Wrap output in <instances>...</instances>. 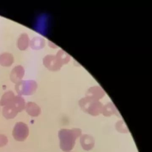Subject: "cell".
I'll return each instance as SVG.
<instances>
[{"label": "cell", "instance_id": "cell-1", "mask_svg": "<svg viewBox=\"0 0 152 152\" xmlns=\"http://www.w3.org/2000/svg\"><path fill=\"white\" fill-rule=\"evenodd\" d=\"M82 134L80 129H62L58 132V137L60 140V147L63 151L70 152L73 148L75 140Z\"/></svg>", "mask_w": 152, "mask_h": 152}, {"label": "cell", "instance_id": "cell-2", "mask_svg": "<svg viewBox=\"0 0 152 152\" xmlns=\"http://www.w3.org/2000/svg\"><path fill=\"white\" fill-rule=\"evenodd\" d=\"M25 107L26 103L23 98L19 96H15L12 101L3 107L2 114L6 119H13Z\"/></svg>", "mask_w": 152, "mask_h": 152}, {"label": "cell", "instance_id": "cell-3", "mask_svg": "<svg viewBox=\"0 0 152 152\" xmlns=\"http://www.w3.org/2000/svg\"><path fill=\"white\" fill-rule=\"evenodd\" d=\"M29 127L24 123L19 122L15 125L13 131V136L17 141H24L29 136Z\"/></svg>", "mask_w": 152, "mask_h": 152}, {"label": "cell", "instance_id": "cell-4", "mask_svg": "<svg viewBox=\"0 0 152 152\" xmlns=\"http://www.w3.org/2000/svg\"><path fill=\"white\" fill-rule=\"evenodd\" d=\"M80 106L83 112L93 116H97L102 113L103 106L99 102H87L81 101L80 103Z\"/></svg>", "mask_w": 152, "mask_h": 152}, {"label": "cell", "instance_id": "cell-5", "mask_svg": "<svg viewBox=\"0 0 152 152\" xmlns=\"http://www.w3.org/2000/svg\"><path fill=\"white\" fill-rule=\"evenodd\" d=\"M33 82L25 81L24 84H18L17 91L18 94L23 95H30L34 93L36 88V85Z\"/></svg>", "mask_w": 152, "mask_h": 152}, {"label": "cell", "instance_id": "cell-6", "mask_svg": "<svg viewBox=\"0 0 152 152\" xmlns=\"http://www.w3.org/2000/svg\"><path fill=\"white\" fill-rule=\"evenodd\" d=\"M80 144L84 150L89 151L92 149L95 145V140L90 135L85 134L80 137Z\"/></svg>", "mask_w": 152, "mask_h": 152}, {"label": "cell", "instance_id": "cell-7", "mask_svg": "<svg viewBox=\"0 0 152 152\" xmlns=\"http://www.w3.org/2000/svg\"><path fill=\"white\" fill-rule=\"evenodd\" d=\"M25 108L27 113L33 117H37L41 113L40 107L34 102H28L26 105Z\"/></svg>", "mask_w": 152, "mask_h": 152}, {"label": "cell", "instance_id": "cell-8", "mask_svg": "<svg viewBox=\"0 0 152 152\" xmlns=\"http://www.w3.org/2000/svg\"><path fill=\"white\" fill-rule=\"evenodd\" d=\"M102 113L105 116H110L114 114L120 116L115 107L112 104H107L102 109Z\"/></svg>", "mask_w": 152, "mask_h": 152}, {"label": "cell", "instance_id": "cell-9", "mask_svg": "<svg viewBox=\"0 0 152 152\" xmlns=\"http://www.w3.org/2000/svg\"><path fill=\"white\" fill-rule=\"evenodd\" d=\"M15 96L13 92L9 91L5 93L1 98V100L0 101V105L2 106H5L7 105L10 101H12Z\"/></svg>", "mask_w": 152, "mask_h": 152}, {"label": "cell", "instance_id": "cell-10", "mask_svg": "<svg viewBox=\"0 0 152 152\" xmlns=\"http://www.w3.org/2000/svg\"><path fill=\"white\" fill-rule=\"evenodd\" d=\"M116 130L121 133H128L129 131L125 123L123 121H120L116 123L115 125Z\"/></svg>", "mask_w": 152, "mask_h": 152}, {"label": "cell", "instance_id": "cell-11", "mask_svg": "<svg viewBox=\"0 0 152 152\" xmlns=\"http://www.w3.org/2000/svg\"><path fill=\"white\" fill-rule=\"evenodd\" d=\"M8 142V139L7 136L3 134H0V147L6 145Z\"/></svg>", "mask_w": 152, "mask_h": 152}]
</instances>
